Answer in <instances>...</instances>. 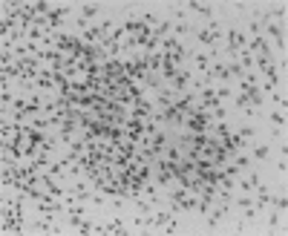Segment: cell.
Instances as JSON below:
<instances>
[{
	"mask_svg": "<svg viewBox=\"0 0 288 236\" xmlns=\"http://www.w3.org/2000/svg\"><path fill=\"white\" fill-rule=\"evenodd\" d=\"M231 164H234L239 173H248L251 167H254V158H251L248 153H234V156H231Z\"/></svg>",
	"mask_w": 288,
	"mask_h": 236,
	"instance_id": "obj_1",
	"label": "cell"
},
{
	"mask_svg": "<svg viewBox=\"0 0 288 236\" xmlns=\"http://www.w3.org/2000/svg\"><path fill=\"white\" fill-rule=\"evenodd\" d=\"M283 210H277V208H271V210H268V222H265V228H262V231H265V234H280V219H283Z\"/></svg>",
	"mask_w": 288,
	"mask_h": 236,
	"instance_id": "obj_2",
	"label": "cell"
},
{
	"mask_svg": "<svg viewBox=\"0 0 288 236\" xmlns=\"http://www.w3.org/2000/svg\"><path fill=\"white\" fill-rule=\"evenodd\" d=\"M78 15L87 18L89 23H95V18L101 15V3H81V6H78Z\"/></svg>",
	"mask_w": 288,
	"mask_h": 236,
	"instance_id": "obj_3",
	"label": "cell"
},
{
	"mask_svg": "<svg viewBox=\"0 0 288 236\" xmlns=\"http://www.w3.org/2000/svg\"><path fill=\"white\" fill-rule=\"evenodd\" d=\"M268 156H271V144H268V141H262V144H257V147L251 150V158H254V161H265Z\"/></svg>",
	"mask_w": 288,
	"mask_h": 236,
	"instance_id": "obj_4",
	"label": "cell"
},
{
	"mask_svg": "<svg viewBox=\"0 0 288 236\" xmlns=\"http://www.w3.org/2000/svg\"><path fill=\"white\" fill-rule=\"evenodd\" d=\"M213 89H216V98H219L222 104H225V101H231V98L236 95V89H234L231 84H219V86H213Z\"/></svg>",
	"mask_w": 288,
	"mask_h": 236,
	"instance_id": "obj_5",
	"label": "cell"
},
{
	"mask_svg": "<svg viewBox=\"0 0 288 236\" xmlns=\"http://www.w3.org/2000/svg\"><path fill=\"white\" fill-rule=\"evenodd\" d=\"M268 121H271V127L286 130V112H283V109H274V112L268 115Z\"/></svg>",
	"mask_w": 288,
	"mask_h": 236,
	"instance_id": "obj_6",
	"label": "cell"
},
{
	"mask_svg": "<svg viewBox=\"0 0 288 236\" xmlns=\"http://www.w3.org/2000/svg\"><path fill=\"white\" fill-rule=\"evenodd\" d=\"M236 132L242 135V138H245V141H248V144H251V141L257 138V130L251 127V124H242V127H236Z\"/></svg>",
	"mask_w": 288,
	"mask_h": 236,
	"instance_id": "obj_7",
	"label": "cell"
},
{
	"mask_svg": "<svg viewBox=\"0 0 288 236\" xmlns=\"http://www.w3.org/2000/svg\"><path fill=\"white\" fill-rule=\"evenodd\" d=\"M274 170H277V173H280V176H283V179H286V173H288V161H286V158H283V156H280V161L274 164Z\"/></svg>",
	"mask_w": 288,
	"mask_h": 236,
	"instance_id": "obj_8",
	"label": "cell"
}]
</instances>
